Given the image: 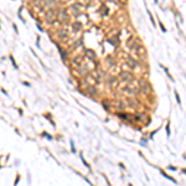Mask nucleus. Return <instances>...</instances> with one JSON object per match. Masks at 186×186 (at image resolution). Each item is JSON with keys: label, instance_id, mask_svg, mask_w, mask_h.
Masks as SVG:
<instances>
[{"label": "nucleus", "instance_id": "obj_5", "mask_svg": "<svg viewBox=\"0 0 186 186\" xmlns=\"http://www.w3.org/2000/svg\"><path fill=\"white\" fill-rule=\"evenodd\" d=\"M45 17H46L47 21H52L55 17H57V14H56L55 10H50L48 13H46V15H45Z\"/></svg>", "mask_w": 186, "mask_h": 186}, {"label": "nucleus", "instance_id": "obj_4", "mask_svg": "<svg viewBox=\"0 0 186 186\" xmlns=\"http://www.w3.org/2000/svg\"><path fill=\"white\" fill-rule=\"evenodd\" d=\"M84 56L87 57L88 60H92V61H94L96 60V52L93 50H89V48H87V50H84Z\"/></svg>", "mask_w": 186, "mask_h": 186}, {"label": "nucleus", "instance_id": "obj_3", "mask_svg": "<svg viewBox=\"0 0 186 186\" xmlns=\"http://www.w3.org/2000/svg\"><path fill=\"white\" fill-rule=\"evenodd\" d=\"M57 19H58V21L60 22H65V24H67V21H68V14H67V10H60L58 11V14H57Z\"/></svg>", "mask_w": 186, "mask_h": 186}, {"label": "nucleus", "instance_id": "obj_2", "mask_svg": "<svg viewBox=\"0 0 186 186\" xmlns=\"http://www.w3.org/2000/svg\"><path fill=\"white\" fill-rule=\"evenodd\" d=\"M119 80L124 82V83H129V82L134 81V74L132 72H129V71H122L119 73Z\"/></svg>", "mask_w": 186, "mask_h": 186}, {"label": "nucleus", "instance_id": "obj_1", "mask_svg": "<svg viewBox=\"0 0 186 186\" xmlns=\"http://www.w3.org/2000/svg\"><path fill=\"white\" fill-rule=\"evenodd\" d=\"M138 87H139V92L141 93H149L150 92V84H149V82L147 80H144V78H140L139 81H138Z\"/></svg>", "mask_w": 186, "mask_h": 186}, {"label": "nucleus", "instance_id": "obj_6", "mask_svg": "<svg viewBox=\"0 0 186 186\" xmlns=\"http://www.w3.org/2000/svg\"><path fill=\"white\" fill-rule=\"evenodd\" d=\"M86 92H88L91 96H93L97 93V89L94 88V86H87V87H86Z\"/></svg>", "mask_w": 186, "mask_h": 186}]
</instances>
